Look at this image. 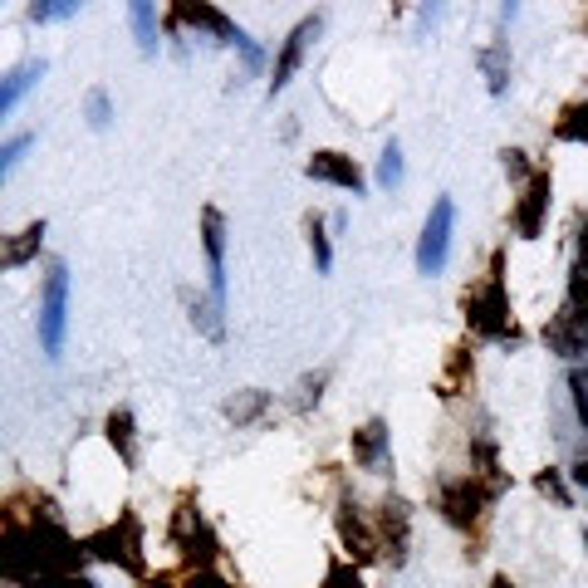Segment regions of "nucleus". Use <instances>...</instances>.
<instances>
[{
    "label": "nucleus",
    "instance_id": "obj_26",
    "mask_svg": "<svg viewBox=\"0 0 588 588\" xmlns=\"http://www.w3.org/2000/svg\"><path fill=\"white\" fill-rule=\"evenodd\" d=\"M569 304H574L579 314H588V270H584V265L574 270V280H569Z\"/></svg>",
    "mask_w": 588,
    "mask_h": 588
},
{
    "label": "nucleus",
    "instance_id": "obj_8",
    "mask_svg": "<svg viewBox=\"0 0 588 588\" xmlns=\"http://www.w3.org/2000/svg\"><path fill=\"white\" fill-rule=\"evenodd\" d=\"M333 524H339V544H343V554H349L353 564H373L377 554H383V550H377L373 520H363L353 500H343V506H339V520H333Z\"/></svg>",
    "mask_w": 588,
    "mask_h": 588
},
{
    "label": "nucleus",
    "instance_id": "obj_24",
    "mask_svg": "<svg viewBox=\"0 0 588 588\" xmlns=\"http://www.w3.org/2000/svg\"><path fill=\"white\" fill-rule=\"evenodd\" d=\"M500 157H506V172L514 177V182H530V177L540 172V167H530V162H524V152H520V147H510V152H500Z\"/></svg>",
    "mask_w": 588,
    "mask_h": 588
},
{
    "label": "nucleus",
    "instance_id": "obj_31",
    "mask_svg": "<svg viewBox=\"0 0 588 588\" xmlns=\"http://www.w3.org/2000/svg\"><path fill=\"white\" fill-rule=\"evenodd\" d=\"M490 588H514V584H510V579H496V584H490Z\"/></svg>",
    "mask_w": 588,
    "mask_h": 588
},
{
    "label": "nucleus",
    "instance_id": "obj_12",
    "mask_svg": "<svg viewBox=\"0 0 588 588\" xmlns=\"http://www.w3.org/2000/svg\"><path fill=\"white\" fill-rule=\"evenodd\" d=\"M65 294H69V280H65V270H49V280H45V349L55 353L59 349V339H65Z\"/></svg>",
    "mask_w": 588,
    "mask_h": 588
},
{
    "label": "nucleus",
    "instance_id": "obj_17",
    "mask_svg": "<svg viewBox=\"0 0 588 588\" xmlns=\"http://www.w3.org/2000/svg\"><path fill=\"white\" fill-rule=\"evenodd\" d=\"M167 20H172V25H192V30H212V35H220V39L230 35V20L212 5H172Z\"/></svg>",
    "mask_w": 588,
    "mask_h": 588
},
{
    "label": "nucleus",
    "instance_id": "obj_7",
    "mask_svg": "<svg viewBox=\"0 0 588 588\" xmlns=\"http://www.w3.org/2000/svg\"><path fill=\"white\" fill-rule=\"evenodd\" d=\"M544 343H550V353H559V359L588 353V314H579L574 304H564V309L550 314V324H544Z\"/></svg>",
    "mask_w": 588,
    "mask_h": 588
},
{
    "label": "nucleus",
    "instance_id": "obj_16",
    "mask_svg": "<svg viewBox=\"0 0 588 588\" xmlns=\"http://www.w3.org/2000/svg\"><path fill=\"white\" fill-rule=\"evenodd\" d=\"M383 451H387V427L383 422H368V427L353 432V466L373 471L377 461H383Z\"/></svg>",
    "mask_w": 588,
    "mask_h": 588
},
{
    "label": "nucleus",
    "instance_id": "obj_9",
    "mask_svg": "<svg viewBox=\"0 0 588 588\" xmlns=\"http://www.w3.org/2000/svg\"><path fill=\"white\" fill-rule=\"evenodd\" d=\"M304 172H309L314 182L343 186V192H359V186H363V167L353 162L349 152H333V147H324V152H314L309 162H304Z\"/></svg>",
    "mask_w": 588,
    "mask_h": 588
},
{
    "label": "nucleus",
    "instance_id": "obj_10",
    "mask_svg": "<svg viewBox=\"0 0 588 588\" xmlns=\"http://www.w3.org/2000/svg\"><path fill=\"white\" fill-rule=\"evenodd\" d=\"M446 240H451V202H437L432 216H427L422 246H417V265H422V270H441V260H446Z\"/></svg>",
    "mask_w": 588,
    "mask_h": 588
},
{
    "label": "nucleus",
    "instance_id": "obj_3",
    "mask_svg": "<svg viewBox=\"0 0 588 588\" xmlns=\"http://www.w3.org/2000/svg\"><path fill=\"white\" fill-rule=\"evenodd\" d=\"M83 550L103 564H118V569H128V574H143V524H138V514H118V520L103 524L99 534H89Z\"/></svg>",
    "mask_w": 588,
    "mask_h": 588
},
{
    "label": "nucleus",
    "instance_id": "obj_28",
    "mask_svg": "<svg viewBox=\"0 0 588 588\" xmlns=\"http://www.w3.org/2000/svg\"><path fill=\"white\" fill-rule=\"evenodd\" d=\"M403 177V162H397V147H387L383 152V182H397Z\"/></svg>",
    "mask_w": 588,
    "mask_h": 588
},
{
    "label": "nucleus",
    "instance_id": "obj_21",
    "mask_svg": "<svg viewBox=\"0 0 588 588\" xmlns=\"http://www.w3.org/2000/svg\"><path fill=\"white\" fill-rule=\"evenodd\" d=\"M304 230H309V250L319 260V270H329V240H324V220L319 216H304Z\"/></svg>",
    "mask_w": 588,
    "mask_h": 588
},
{
    "label": "nucleus",
    "instance_id": "obj_11",
    "mask_svg": "<svg viewBox=\"0 0 588 588\" xmlns=\"http://www.w3.org/2000/svg\"><path fill=\"white\" fill-rule=\"evenodd\" d=\"M314 35H319V15H314V20H299V25L290 30L285 49H280V59H275V74H270V89H275V93L294 79V69H299V59H304V49H309Z\"/></svg>",
    "mask_w": 588,
    "mask_h": 588
},
{
    "label": "nucleus",
    "instance_id": "obj_4",
    "mask_svg": "<svg viewBox=\"0 0 588 588\" xmlns=\"http://www.w3.org/2000/svg\"><path fill=\"white\" fill-rule=\"evenodd\" d=\"M373 534H377V550L387 554L393 564L407 559V544H412V514L397 496H387L383 506L373 510Z\"/></svg>",
    "mask_w": 588,
    "mask_h": 588
},
{
    "label": "nucleus",
    "instance_id": "obj_2",
    "mask_svg": "<svg viewBox=\"0 0 588 588\" xmlns=\"http://www.w3.org/2000/svg\"><path fill=\"white\" fill-rule=\"evenodd\" d=\"M496 490L486 486V480L476 476H456V480H441L437 490V510L446 514V524H456L461 534H480V524H486V506Z\"/></svg>",
    "mask_w": 588,
    "mask_h": 588
},
{
    "label": "nucleus",
    "instance_id": "obj_1",
    "mask_svg": "<svg viewBox=\"0 0 588 588\" xmlns=\"http://www.w3.org/2000/svg\"><path fill=\"white\" fill-rule=\"evenodd\" d=\"M461 314H466L471 333H480V339H520V324H514L510 314V294H506V256H490V270L476 280V285L461 290Z\"/></svg>",
    "mask_w": 588,
    "mask_h": 588
},
{
    "label": "nucleus",
    "instance_id": "obj_5",
    "mask_svg": "<svg viewBox=\"0 0 588 588\" xmlns=\"http://www.w3.org/2000/svg\"><path fill=\"white\" fill-rule=\"evenodd\" d=\"M172 540L182 544V554H186V564H192V569H206V564L216 559V534L206 530V520L192 510V500H182V510H177Z\"/></svg>",
    "mask_w": 588,
    "mask_h": 588
},
{
    "label": "nucleus",
    "instance_id": "obj_20",
    "mask_svg": "<svg viewBox=\"0 0 588 588\" xmlns=\"http://www.w3.org/2000/svg\"><path fill=\"white\" fill-rule=\"evenodd\" d=\"M265 412H270V397L256 393V387H250V393H236V397L226 403V417H230L236 427H256Z\"/></svg>",
    "mask_w": 588,
    "mask_h": 588
},
{
    "label": "nucleus",
    "instance_id": "obj_25",
    "mask_svg": "<svg viewBox=\"0 0 588 588\" xmlns=\"http://www.w3.org/2000/svg\"><path fill=\"white\" fill-rule=\"evenodd\" d=\"M324 383H329V373H314V377H304V383H299V397H294V407H299V412H304V407H309V403H319V387Z\"/></svg>",
    "mask_w": 588,
    "mask_h": 588
},
{
    "label": "nucleus",
    "instance_id": "obj_18",
    "mask_svg": "<svg viewBox=\"0 0 588 588\" xmlns=\"http://www.w3.org/2000/svg\"><path fill=\"white\" fill-rule=\"evenodd\" d=\"M554 138H559V143H584V147H588V99L564 103L559 118H554Z\"/></svg>",
    "mask_w": 588,
    "mask_h": 588
},
{
    "label": "nucleus",
    "instance_id": "obj_15",
    "mask_svg": "<svg viewBox=\"0 0 588 588\" xmlns=\"http://www.w3.org/2000/svg\"><path fill=\"white\" fill-rule=\"evenodd\" d=\"M103 437H109V446L123 456V466H133V461H138V432H133V412H128V407L109 412V422H103Z\"/></svg>",
    "mask_w": 588,
    "mask_h": 588
},
{
    "label": "nucleus",
    "instance_id": "obj_19",
    "mask_svg": "<svg viewBox=\"0 0 588 588\" xmlns=\"http://www.w3.org/2000/svg\"><path fill=\"white\" fill-rule=\"evenodd\" d=\"M39 240H45V220H30L25 230H15V236L5 240V250H0V260H5L10 270H15V265H25V260L39 250Z\"/></svg>",
    "mask_w": 588,
    "mask_h": 588
},
{
    "label": "nucleus",
    "instance_id": "obj_22",
    "mask_svg": "<svg viewBox=\"0 0 588 588\" xmlns=\"http://www.w3.org/2000/svg\"><path fill=\"white\" fill-rule=\"evenodd\" d=\"M534 486H540V496H554L559 506H569V490H564L559 471H540V476H534Z\"/></svg>",
    "mask_w": 588,
    "mask_h": 588
},
{
    "label": "nucleus",
    "instance_id": "obj_29",
    "mask_svg": "<svg viewBox=\"0 0 588 588\" xmlns=\"http://www.w3.org/2000/svg\"><path fill=\"white\" fill-rule=\"evenodd\" d=\"M579 265L588 270V216H584V226H579Z\"/></svg>",
    "mask_w": 588,
    "mask_h": 588
},
{
    "label": "nucleus",
    "instance_id": "obj_27",
    "mask_svg": "<svg viewBox=\"0 0 588 588\" xmlns=\"http://www.w3.org/2000/svg\"><path fill=\"white\" fill-rule=\"evenodd\" d=\"M182 588H230V584H226V579H216L212 569H196V574H192V579H186Z\"/></svg>",
    "mask_w": 588,
    "mask_h": 588
},
{
    "label": "nucleus",
    "instance_id": "obj_13",
    "mask_svg": "<svg viewBox=\"0 0 588 588\" xmlns=\"http://www.w3.org/2000/svg\"><path fill=\"white\" fill-rule=\"evenodd\" d=\"M471 383H476V359H471V343H456L437 387H441V397H461V393H471Z\"/></svg>",
    "mask_w": 588,
    "mask_h": 588
},
{
    "label": "nucleus",
    "instance_id": "obj_23",
    "mask_svg": "<svg viewBox=\"0 0 588 588\" xmlns=\"http://www.w3.org/2000/svg\"><path fill=\"white\" fill-rule=\"evenodd\" d=\"M569 387H574V407H579V422L588 427V368H574Z\"/></svg>",
    "mask_w": 588,
    "mask_h": 588
},
{
    "label": "nucleus",
    "instance_id": "obj_30",
    "mask_svg": "<svg viewBox=\"0 0 588 588\" xmlns=\"http://www.w3.org/2000/svg\"><path fill=\"white\" fill-rule=\"evenodd\" d=\"M574 476H579V486H588V456L579 461V466H574Z\"/></svg>",
    "mask_w": 588,
    "mask_h": 588
},
{
    "label": "nucleus",
    "instance_id": "obj_6",
    "mask_svg": "<svg viewBox=\"0 0 588 588\" xmlns=\"http://www.w3.org/2000/svg\"><path fill=\"white\" fill-rule=\"evenodd\" d=\"M550 192H554V182H550V172H534L530 182H524V192H520V202H514V230H520V240H534L544 230V212H550Z\"/></svg>",
    "mask_w": 588,
    "mask_h": 588
},
{
    "label": "nucleus",
    "instance_id": "obj_14",
    "mask_svg": "<svg viewBox=\"0 0 588 588\" xmlns=\"http://www.w3.org/2000/svg\"><path fill=\"white\" fill-rule=\"evenodd\" d=\"M202 246H206L212 275H216V285H220V275H226V216H220L216 206H206V212H202Z\"/></svg>",
    "mask_w": 588,
    "mask_h": 588
}]
</instances>
